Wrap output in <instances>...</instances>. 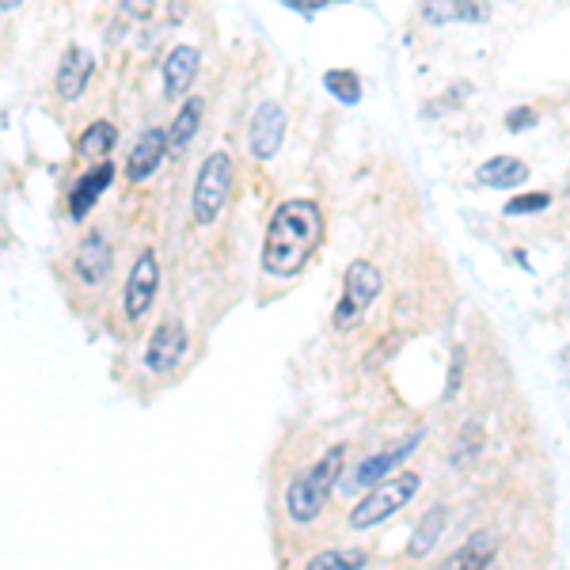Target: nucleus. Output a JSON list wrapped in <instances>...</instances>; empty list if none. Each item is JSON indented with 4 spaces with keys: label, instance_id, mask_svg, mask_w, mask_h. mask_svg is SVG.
<instances>
[{
    "label": "nucleus",
    "instance_id": "1",
    "mask_svg": "<svg viewBox=\"0 0 570 570\" xmlns=\"http://www.w3.org/2000/svg\"><path fill=\"white\" fill-rule=\"evenodd\" d=\"M323 240V213L312 198H285L263 236V270L270 278H297Z\"/></svg>",
    "mask_w": 570,
    "mask_h": 570
},
{
    "label": "nucleus",
    "instance_id": "2",
    "mask_svg": "<svg viewBox=\"0 0 570 570\" xmlns=\"http://www.w3.org/2000/svg\"><path fill=\"white\" fill-rule=\"evenodd\" d=\"M342 456H346V445H335V449H327V453L308 468L304 475H297L293 483H289V491H285V510L293 521H316L320 510L327 506V498L335 491V483H339V472H342Z\"/></svg>",
    "mask_w": 570,
    "mask_h": 570
},
{
    "label": "nucleus",
    "instance_id": "3",
    "mask_svg": "<svg viewBox=\"0 0 570 570\" xmlns=\"http://www.w3.org/2000/svg\"><path fill=\"white\" fill-rule=\"evenodd\" d=\"M232 175H236V164L225 149L209 152L202 160V168L194 175V190H190V217L194 225L209 228L228 206V194H232Z\"/></svg>",
    "mask_w": 570,
    "mask_h": 570
},
{
    "label": "nucleus",
    "instance_id": "4",
    "mask_svg": "<svg viewBox=\"0 0 570 570\" xmlns=\"http://www.w3.org/2000/svg\"><path fill=\"white\" fill-rule=\"evenodd\" d=\"M418 487H422L418 472H399L396 479L377 483V487H373V491L365 494L358 506H354L350 525H354V529H373V525H380V521H388L392 513H399L411 498H415Z\"/></svg>",
    "mask_w": 570,
    "mask_h": 570
},
{
    "label": "nucleus",
    "instance_id": "5",
    "mask_svg": "<svg viewBox=\"0 0 570 570\" xmlns=\"http://www.w3.org/2000/svg\"><path fill=\"white\" fill-rule=\"evenodd\" d=\"M380 289H384V278H380L377 263L369 259H354L342 274V297L339 308H335V327H354V323L365 316V308L377 301Z\"/></svg>",
    "mask_w": 570,
    "mask_h": 570
},
{
    "label": "nucleus",
    "instance_id": "6",
    "mask_svg": "<svg viewBox=\"0 0 570 570\" xmlns=\"http://www.w3.org/2000/svg\"><path fill=\"white\" fill-rule=\"evenodd\" d=\"M156 293H160V259H156L152 247H145V251L133 259L126 289H122V308H126V316H130V320H141L152 308V301H156Z\"/></svg>",
    "mask_w": 570,
    "mask_h": 570
},
{
    "label": "nucleus",
    "instance_id": "7",
    "mask_svg": "<svg viewBox=\"0 0 570 570\" xmlns=\"http://www.w3.org/2000/svg\"><path fill=\"white\" fill-rule=\"evenodd\" d=\"M285 141V107L282 103H274V99H266L255 107L251 114V126H247V149L255 160H270L274 152L282 149Z\"/></svg>",
    "mask_w": 570,
    "mask_h": 570
},
{
    "label": "nucleus",
    "instance_id": "8",
    "mask_svg": "<svg viewBox=\"0 0 570 570\" xmlns=\"http://www.w3.org/2000/svg\"><path fill=\"white\" fill-rule=\"evenodd\" d=\"M183 354H187V327H183V320H164L145 346V369L168 373L183 361Z\"/></svg>",
    "mask_w": 570,
    "mask_h": 570
},
{
    "label": "nucleus",
    "instance_id": "9",
    "mask_svg": "<svg viewBox=\"0 0 570 570\" xmlns=\"http://www.w3.org/2000/svg\"><path fill=\"white\" fill-rule=\"evenodd\" d=\"M164 156H168V130H160V126L141 130L137 141H133L130 156H126V179L141 183V179L156 175V168L164 164Z\"/></svg>",
    "mask_w": 570,
    "mask_h": 570
},
{
    "label": "nucleus",
    "instance_id": "10",
    "mask_svg": "<svg viewBox=\"0 0 570 570\" xmlns=\"http://www.w3.org/2000/svg\"><path fill=\"white\" fill-rule=\"evenodd\" d=\"M92 73H95L92 50L69 46L65 57H61V65H57V92H61V99H80L84 88H88V80H92Z\"/></svg>",
    "mask_w": 570,
    "mask_h": 570
},
{
    "label": "nucleus",
    "instance_id": "11",
    "mask_svg": "<svg viewBox=\"0 0 570 570\" xmlns=\"http://www.w3.org/2000/svg\"><path fill=\"white\" fill-rule=\"evenodd\" d=\"M114 183V164L111 160H103V164H95L88 175H80L76 179V187L69 190V213H73V221H84L92 206L103 198V190Z\"/></svg>",
    "mask_w": 570,
    "mask_h": 570
},
{
    "label": "nucleus",
    "instance_id": "12",
    "mask_svg": "<svg viewBox=\"0 0 570 570\" xmlns=\"http://www.w3.org/2000/svg\"><path fill=\"white\" fill-rule=\"evenodd\" d=\"M198 65H202V54L198 46H175L168 57H164V95L168 99H183L198 76Z\"/></svg>",
    "mask_w": 570,
    "mask_h": 570
},
{
    "label": "nucleus",
    "instance_id": "13",
    "mask_svg": "<svg viewBox=\"0 0 570 570\" xmlns=\"http://www.w3.org/2000/svg\"><path fill=\"white\" fill-rule=\"evenodd\" d=\"M76 274H80V282L84 285H103L107 278H111V247H107V240L99 236V232H92L84 244L76 247Z\"/></svg>",
    "mask_w": 570,
    "mask_h": 570
},
{
    "label": "nucleus",
    "instance_id": "14",
    "mask_svg": "<svg viewBox=\"0 0 570 570\" xmlns=\"http://www.w3.org/2000/svg\"><path fill=\"white\" fill-rule=\"evenodd\" d=\"M202 111H206V99L202 95H187L179 114L171 118L168 126V152H183L194 141V133L202 126Z\"/></svg>",
    "mask_w": 570,
    "mask_h": 570
},
{
    "label": "nucleus",
    "instance_id": "15",
    "mask_svg": "<svg viewBox=\"0 0 570 570\" xmlns=\"http://www.w3.org/2000/svg\"><path fill=\"white\" fill-rule=\"evenodd\" d=\"M475 179H479L483 187H502V190L521 187V183L529 179V164L517 160V156H491L487 164H479Z\"/></svg>",
    "mask_w": 570,
    "mask_h": 570
},
{
    "label": "nucleus",
    "instance_id": "16",
    "mask_svg": "<svg viewBox=\"0 0 570 570\" xmlns=\"http://www.w3.org/2000/svg\"><path fill=\"white\" fill-rule=\"evenodd\" d=\"M491 559H494V536L472 532V536L464 540V548L456 551V555H449L437 570H487Z\"/></svg>",
    "mask_w": 570,
    "mask_h": 570
},
{
    "label": "nucleus",
    "instance_id": "17",
    "mask_svg": "<svg viewBox=\"0 0 570 570\" xmlns=\"http://www.w3.org/2000/svg\"><path fill=\"white\" fill-rule=\"evenodd\" d=\"M422 16L430 19V23H453V19H487L491 16V8L483 4V0H437V4H426L422 8Z\"/></svg>",
    "mask_w": 570,
    "mask_h": 570
},
{
    "label": "nucleus",
    "instance_id": "18",
    "mask_svg": "<svg viewBox=\"0 0 570 570\" xmlns=\"http://www.w3.org/2000/svg\"><path fill=\"white\" fill-rule=\"evenodd\" d=\"M369 567V551L361 548H327V551H316L304 570H365Z\"/></svg>",
    "mask_w": 570,
    "mask_h": 570
},
{
    "label": "nucleus",
    "instance_id": "19",
    "mask_svg": "<svg viewBox=\"0 0 570 570\" xmlns=\"http://www.w3.org/2000/svg\"><path fill=\"white\" fill-rule=\"evenodd\" d=\"M445 517H449L445 506H434V510L422 517V525L411 532V544H407V555H411V559H422V555H430V551H434L437 536H441V529H445Z\"/></svg>",
    "mask_w": 570,
    "mask_h": 570
},
{
    "label": "nucleus",
    "instance_id": "20",
    "mask_svg": "<svg viewBox=\"0 0 570 570\" xmlns=\"http://www.w3.org/2000/svg\"><path fill=\"white\" fill-rule=\"evenodd\" d=\"M114 141H118V130H114L107 118H103V122H92L88 130L80 133V141H76V152H80L84 160H92V156H95V160L103 164V156L114 149Z\"/></svg>",
    "mask_w": 570,
    "mask_h": 570
},
{
    "label": "nucleus",
    "instance_id": "21",
    "mask_svg": "<svg viewBox=\"0 0 570 570\" xmlns=\"http://www.w3.org/2000/svg\"><path fill=\"white\" fill-rule=\"evenodd\" d=\"M415 441H418V437H411V441H407L403 449H396V453H380V456H373V460H365V464L358 468V475H354V483H358V487H369V483H377L380 475L396 472L399 460L415 449Z\"/></svg>",
    "mask_w": 570,
    "mask_h": 570
},
{
    "label": "nucleus",
    "instance_id": "22",
    "mask_svg": "<svg viewBox=\"0 0 570 570\" xmlns=\"http://www.w3.org/2000/svg\"><path fill=\"white\" fill-rule=\"evenodd\" d=\"M323 84L339 95V103H346V107L361 99V76L354 69H331V73L323 76Z\"/></svg>",
    "mask_w": 570,
    "mask_h": 570
},
{
    "label": "nucleus",
    "instance_id": "23",
    "mask_svg": "<svg viewBox=\"0 0 570 570\" xmlns=\"http://www.w3.org/2000/svg\"><path fill=\"white\" fill-rule=\"evenodd\" d=\"M551 206V194L536 190V194H517L506 202V217H521V213H540V209Z\"/></svg>",
    "mask_w": 570,
    "mask_h": 570
},
{
    "label": "nucleus",
    "instance_id": "24",
    "mask_svg": "<svg viewBox=\"0 0 570 570\" xmlns=\"http://www.w3.org/2000/svg\"><path fill=\"white\" fill-rule=\"evenodd\" d=\"M532 122H536V111L532 107H513L510 114H506V130H529Z\"/></svg>",
    "mask_w": 570,
    "mask_h": 570
},
{
    "label": "nucleus",
    "instance_id": "25",
    "mask_svg": "<svg viewBox=\"0 0 570 570\" xmlns=\"http://www.w3.org/2000/svg\"><path fill=\"white\" fill-rule=\"evenodd\" d=\"M285 4H289V8H297V12H304V4H297V0H285ZM320 4L323 0H308V12H316Z\"/></svg>",
    "mask_w": 570,
    "mask_h": 570
}]
</instances>
